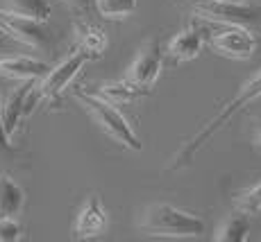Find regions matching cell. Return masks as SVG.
Returning <instances> with one entry per match:
<instances>
[{"label":"cell","instance_id":"obj_16","mask_svg":"<svg viewBox=\"0 0 261 242\" xmlns=\"http://www.w3.org/2000/svg\"><path fill=\"white\" fill-rule=\"evenodd\" d=\"M5 9L12 14H18V16L32 18V21H41L46 23L50 18V0H7L5 3Z\"/></svg>","mask_w":261,"mask_h":242},{"label":"cell","instance_id":"obj_6","mask_svg":"<svg viewBox=\"0 0 261 242\" xmlns=\"http://www.w3.org/2000/svg\"><path fill=\"white\" fill-rule=\"evenodd\" d=\"M98 54L89 52L87 48H80L75 50L73 54H68L66 59H64L59 66L50 68V73L46 77H41V82H39V88H41V95L46 100H55L59 98V93H62L64 88L68 86V84L75 79V75L80 73L84 66H87L91 59H95Z\"/></svg>","mask_w":261,"mask_h":242},{"label":"cell","instance_id":"obj_4","mask_svg":"<svg viewBox=\"0 0 261 242\" xmlns=\"http://www.w3.org/2000/svg\"><path fill=\"white\" fill-rule=\"evenodd\" d=\"M193 14L223 25L261 27V9L248 3H225V0H193Z\"/></svg>","mask_w":261,"mask_h":242},{"label":"cell","instance_id":"obj_14","mask_svg":"<svg viewBox=\"0 0 261 242\" xmlns=\"http://www.w3.org/2000/svg\"><path fill=\"white\" fill-rule=\"evenodd\" d=\"M98 95H102L105 100L109 102H132V100L141 98V95H148L150 90L148 88H141L137 84H132L129 79H123V82H109V84H102L98 90Z\"/></svg>","mask_w":261,"mask_h":242},{"label":"cell","instance_id":"obj_19","mask_svg":"<svg viewBox=\"0 0 261 242\" xmlns=\"http://www.w3.org/2000/svg\"><path fill=\"white\" fill-rule=\"evenodd\" d=\"M237 208L243 210V213H248V215L261 213V181L239 195L237 197Z\"/></svg>","mask_w":261,"mask_h":242},{"label":"cell","instance_id":"obj_21","mask_svg":"<svg viewBox=\"0 0 261 242\" xmlns=\"http://www.w3.org/2000/svg\"><path fill=\"white\" fill-rule=\"evenodd\" d=\"M62 3L66 5L68 9H73L75 14H84V12H89L93 0H62Z\"/></svg>","mask_w":261,"mask_h":242},{"label":"cell","instance_id":"obj_8","mask_svg":"<svg viewBox=\"0 0 261 242\" xmlns=\"http://www.w3.org/2000/svg\"><path fill=\"white\" fill-rule=\"evenodd\" d=\"M164 68V54L162 48L157 43H148L145 48H141V52L137 54V59L132 62V66L127 70V77L132 84L141 88H152V84L159 79Z\"/></svg>","mask_w":261,"mask_h":242},{"label":"cell","instance_id":"obj_9","mask_svg":"<svg viewBox=\"0 0 261 242\" xmlns=\"http://www.w3.org/2000/svg\"><path fill=\"white\" fill-rule=\"evenodd\" d=\"M105 229H107V210H105L102 201L98 197H89L80 208L77 218H75L73 238L75 240L98 238L100 233H105Z\"/></svg>","mask_w":261,"mask_h":242},{"label":"cell","instance_id":"obj_3","mask_svg":"<svg viewBox=\"0 0 261 242\" xmlns=\"http://www.w3.org/2000/svg\"><path fill=\"white\" fill-rule=\"evenodd\" d=\"M75 98L93 115L95 123L100 125V129H102L105 134L112 136L118 145L132 149V152H141L143 145H141V140H139L137 132H134L132 125L125 120V115L114 107V102L105 100L102 95H98V93H75Z\"/></svg>","mask_w":261,"mask_h":242},{"label":"cell","instance_id":"obj_1","mask_svg":"<svg viewBox=\"0 0 261 242\" xmlns=\"http://www.w3.org/2000/svg\"><path fill=\"white\" fill-rule=\"evenodd\" d=\"M259 98H261V68L252 75V77L248 79V82L243 84V86L239 88V93L234 95V98L229 100V102L225 104V107L220 109L218 113H216L214 118L209 120V123L204 125V127L200 129V132L195 134L193 138H191L177 154H175L173 165H170V168L177 170V168H184V165H189L191 159H193V156L198 154L200 149H202L204 145L209 143V140H212V136H214L216 132H220V129H223L225 125H227L229 120L234 118V115L241 113V111H243L245 107H250V104H252L254 100H259Z\"/></svg>","mask_w":261,"mask_h":242},{"label":"cell","instance_id":"obj_20","mask_svg":"<svg viewBox=\"0 0 261 242\" xmlns=\"http://www.w3.org/2000/svg\"><path fill=\"white\" fill-rule=\"evenodd\" d=\"M23 229L16 218H0V242H16L21 240Z\"/></svg>","mask_w":261,"mask_h":242},{"label":"cell","instance_id":"obj_25","mask_svg":"<svg viewBox=\"0 0 261 242\" xmlns=\"http://www.w3.org/2000/svg\"><path fill=\"white\" fill-rule=\"evenodd\" d=\"M225 3H248V0H225Z\"/></svg>","mask_w":261,"mask_h":242},{"label":"cell","instance_id":"obj_26","mask_svg":"<svg viewBox=\"0 0 261 242\" xmlns=\"http://www.w3.org/2000/svg\"><path fill=\"white\" fill-rule=\"evenodd\" d=\"M0 32H3V27H0Z\"/></svg>","mask_w":261,"mask_h":242},{"label":"cell","instance_id":"obj_2","mask_svg":"<svg viewBox=\"0 0 261 242\" xmlns=\"http://www.w3.org/2000/svg\"><path fill=\"white\" fill-rule=\"evenodd\" d=\"M143 231L162 238H200L204 233V222L198 215L182 210L173 204H152L141 218Z\"/></svg>","mask_w":261,"mask_h":242},{"label":"cell","instance_id":"obj_18","mask_svg":"<svg viewBox=\"0 0 261 242\" xmlns=\"http://www.w3.org/2000/svg\"><path fill=\"white\" fill-rule=\"evenodd\" d=\"M100 16L118 21V18H127L137 9V0H95Z\"/></svg>","mask_w":261,"mask_h":242},{"label":"cell","instance_id":"obj_23","mask_svg":"<svg viewBox=\"0 0 261 242\" xmlns=\"http://www.w3.org/2000/svg\"><path fill=\"white\" fill-rule=\"evenodd\" d=\"M16 43L18 41H14V39L9 37L7 32H0V50H5V52H7V50H12Z\"/></svg>","mask_w":261,"mask_h":242},{"label":"cell","instance_id":"obj_12","mask_svg":"<svg viewBox=\"0 0 261 242\" xmlns=\"http://www.w3.org/2000/svg\"><path fill=\"white\" fill-rule=\"evenodd\" d=\"M202 43V32L195 25H191V27H184L182 32H177L168 41V54L177 62H191L200 54Z\"/></svg>","mask_w":261,"mask_h":242},{"label":"cell","instance_id":"obj_24","mask_svg":"<svg viewBox=\"0 0 261 242\" xmlns=\"http://www.w3.org/2000/svg\"><path fill=\"white\" fill-rule=\"evenodd\" d=\"M257 145L261 147V127H259V132H257Z\"/></svg>","mask_w":261,"mask_h":242},{"label":"cell","instance_id":"obj_10","mask_svg":"<svg viewBox=\"0 0 261 242\" xmlns=\"http://www.w3.org/2000/svg\"><path fill=\"white\" fill-rule=\"evenodd\" d=\"M50 73L46 62H39L32 57H3L0 59V75L9 79H21V82H34Z\"/></svg>","mask_w":261,"mask_h":242},{"label":"cell","instance_id":"obj_7","mask_svg":"<svg viewBox=\"0 0 261 242\" xmlns=\"http://www.w3.org/2000/svg\"><path fill=\"white\" fill-rule=\"evenodd\" d=\"M212 48L218 54L229 59H250L257 52V39L252 37L250 27L227 25L223 32L212 37Z\"/></svg>","mask_w":261,"mask_h":242},{"label":"cell","instance_id":"obj_17","mask_svg":"<svg viewBox=\"0 0 261 242\" xmlns=\"http://www.w3.org/2000/svg\"><path fill=\"white\" fill-rule=\"evenodd\" d=\"M75 34H77L80 48H87L89 52L98 54V57L105 52V48H107V37H105V32L100 27H95V25L80 23L77 27H75Z\"/></svg>","mask_w":261,"mask_h":242},{"label":"cell","instance_id":"obj_22","mask_svg":"<svg viewBox=\"0 0 261 242\" xmlns=\"http://www.w3.org/2000/svg\"><path fill=\"white\" fill-rule=\"evenodd\" d=\"M9 149V134L5 129V123H3V111H0V152Z\"/></svg>","mask_w":261,"mask_h":242},{"label":"cell","instance_id":"obj_11","mask_svg":"<svg viewBox=\"0 0 261 242\" xmlns=\"http://www.w3.org/2000/svg\"><path fill=\"white\" fill-rule=\"evenodd\" d=\"M30 90H32V82H23L21 86L16 90H12V93L5 98V102L0 104L3 123H5V129H7L9 136L16 134L18 125H21V120L25 118V102H28Z\"/></svg>","mask_w":261,"mask_h":242},{"label":"cell","instance_id":"obj_13","mask_svg":"<svg viewBox=\"0 0 261 242\" xmlns=\"http://www.w3.org/2000/svg\"><path fill=\"white\" fill-rule=\"evenodd\" d=\"M25 204L23 188L9 174H0V218H16Z\"/></svg>","mask_w":261,"mask_h":242},{"label":"cell","instance_id":"obj_15","mask_svg":"<svg viewBox=\"0 0 261 242\" xmlns=\"http://www.w3.org/2000/svg\"><path fill=\"white\" fill-rule=\"evenodd\" d=\"M248 233H250V218H248V213L239 210V213L229 215V218L220 224V229L216 231V240L243 242V240H248Z\"/></svg>","mask_w":261,"mask_h":242},{"label":"cell","instance_id":"obj_5","mask_svg":"<svg viewBox=\"0 0 261 242\" xmlns=\"http://www.w3.org/2000/svg\"><path fill=\"white\" fill-rule=\"evenodd\" d=\"M0 27H3V32H7L14 41L28 45V48L46 50V48H50V43H53V34H50V29L46 27V23L18 16V14H12V12H7V9H0Z\"/></svg>","mask_w":261,"mask_h":242}]
</instances>
